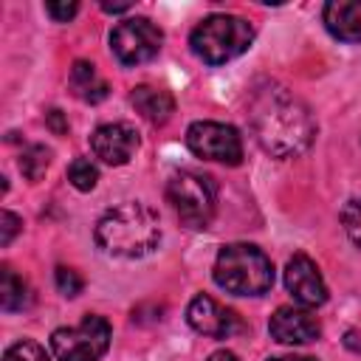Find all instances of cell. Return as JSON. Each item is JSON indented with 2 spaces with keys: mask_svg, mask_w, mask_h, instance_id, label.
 <instances>
[{
  "mask_svg": "<svg viewBox=\"0 0 361 361\" xmlns=\"http://www.w3.org/2000/svg\"><path fill=\"white\" fill-rule=\"evenodd\" d=\"M251 39L254 28L237 14H209L189 34L192 51L209 65H223L240 56L243 51H248Z\"/></svg>",
  "mask_w": 361,
  "mask_h": 361,
  "instance_id": "277c9868",
  "label": "cell"
},
{
  "mask_svg": "<svg viewBox=\"0 0 361 361\" xmlns=\"http://www.w3.org/2000/svg\"><path fill=\"white\" fill-rule=\"evenodd\" d=\"M90 149L99 161H104L110 166H121L138 149V133H135V127H130L124 121L102 124L90 135Z\"/></svg>",
  "mask_w": 361,
  "mask_h": 361,
  "instance_id": "9c48e42d",
  "label": "cell"
},
{
  "mask_svg": "<svg viewBox=\"0 0 361 361\" xmlns=\"http://www.w3.org/2000/svg\"><path fill=\"white\" fill-rule=\"evenodd\" d=\"M102 8H104V11H110V14H121V11H127V8H130V3H102Z\"/></svg>",
  "mask_w": 361,
  "mask_h": 361,
  "instance_id": "484cf974",
  "label": "cell"
},
{
  "mask_svg": "<svg viewBox=\"0 0 361 361\" xmlns=\"http://www.w3.org/2000/svg\"><path fill=\"white\" fill-rule=\"evenodd\" d=\"M268 361H316V358H310V355H274Z\"/></svg>",
  "mask_w": 361,
  "mask_h": 361,
  "instance_id": "4316f807",
  "label": "cell"
},
{
  "mask_svg": "<svg viewBox=\"0 0 361 361\" xmlns=\"http://www.w3.org/2000/svg\"><path fill=\"white\" fill-rule=\"evenodd\" d=\"M28 302H31V293H28L25 279L20 274H14V268L3 265L0 268V305H3V310H8V313L23 310V307H28Z\"/></svg>",
  "mask_w": 361,
  "mask_h": 361,
  "instance_id": "2e32d148",
  "label": "cell"
},
{
  "mask_svg": "<svg viewBox=\"0 0 361 361\" xmlns=\"http://www.w3.org/2000/svg\"><path fill=\"white\" fill-rule=\"evenodd\" d=\"M45 11H48L56 23H68V20L79 11V3H45Z\"/></svg>",
  "mask_w": 361,
  "mask_h": 361,
  "instance_id": "603a6c76",
  "label": "cell"
},
{
  "mask_svg": "<svg viewBox=\"0 0 361 361\" xmlns=\"http://www.w3.org/2000/svg\"><path fill=\"white\" fill-rule=\"evenodd\" d=\"M341 223H344V231L347 237L361 248V197H353L344 212H341Z\"/></svg>",
  "mask_w": 361,
  "mask_h": 361,
  "instance_id": "ffe728a7",
  "label": "cell"
},
{
  "mask_svg": "<svg viewBox=\"0 0 361 361\" xmlns=\"http://www.w3.org/2000/svg\"><path fill=\"white\" fill-rule=\"evenodd\" d=\"M110 347V324L102 316H85L76 327L51 333V353L56 361H99Z\"/></svg>",
  "mask_w": 361,
  "mask_h": 361,
  "instance_id": "8992f818",
  "label": "cell"
},
{
  "mask_svg": "<svg viewBox=\"0 0 361 361\" xmlns=\"http://www.w3.org/2000/svg\"><path fill=\"white\" fill-rule=\"evenodd\" d=\"M133 107L149 121V124H166L169 116L175 113V99L169 90H161V87H152V85H138L133 87V96H130Z\"/></svg>",
  "mask_w": 361,
  "mask_h": 361,
  "instance_id": "5bb4252c",
  "label": "cell"
},
{
  "mask_svg": "<svg viewBox=\"0 0 361 361\" xmlns=\"http://www.w3.org/2000/svg\"><path fill=\"white\" fill-rule=\"evenodd\" d=\"M48 164H51V152H48L42 144H31V147H25L23 155H20V172H23L28 180H39V178L45 175Z\"/></svg>",
  "mask_w": 361,
  "mask_h": 361,
  "instance_id": "e0dca14e",
  "label": "cell"
},
{
  "mask_svg": "<svg viewBox=\"0 0 361 361\" xmlns=\"http://www.w3.org/2000/svg\"><path fill=\"white\" fill-rule=\"evenodd\" d=\"M68 180L79 189V192H90L99 180V172L96 166L90 164V158H73L71 166H68Z\"/></svg>",
  "mask_w": 361,
  "mask_h": 361,
  "instance_id": "ac0fdd59",
  "label": "cell"
},
{
  "mask_svg": "<svg viewBox=\"0 0 361 361\" xmlns=\"http://www.w3.org/2000/svg\"><path fill=\"white\" fill-rule=\"evenodd\" d=\"M54 279H56L59 293H62V296H68V299L79 296V293H82V288H85V279H82L73 268H68V265H59V268H56V274H54Z\"/></svg>",
  "mask_w": 361,
  "mask_h": 361,
  "instance_id": "44dd1931",
  "label": "cell"
},
{
  "mask_svg": "<svg viewBox=\"0 0 361 361\" xmlns=\"http://www.w3.org/2000/svg\"><path fill=\"white\" fill-rule=\"evenodd\" d=\"M214 282L234 296H262L274 285V265L251 243L223 245L214 259Z\"/></svg>",
  "mask_w": 361,
  "mask_h": 361,
  "instance_id": "3957f363",
  "label": "cell"
},
{
  "mask_svg": "<svg viewBox=\"0 0 361 361\" xmlns=\"http://www.w3.org/2000/svg\"><path fill=\"white\" fill-rule=\"evenodd\" d=\"M48 121H51L54 133H65V130H68V124H62V113H59V110H51V113H48Z\"/></svg>",
  "mask_w": 361,
  "mask_h": 361,
  "instance_id": "cb8c5ba5",
  "label": "cell"
},
{
  "mask_svg": "<svg viewBox=\"0 0 361 361\" xmlns=\"http://www.w3.org/2000/svg\"><path fill=\"white\" fill-rule=\"evenodd\" d=\"M96 243L104 254L113 257H147L161 243L158 214L138 200H127L116 209H107L96 223Z\"/></svg>",
  "mask_w": 361,
  "mask_h": 361,
  "instance_id": "7a4b0ae2",
  "label": "cell"
},
{
  "mask_svg": "<svg viewBox=\"0 0 361 361\" xmlns=\"http://www.w3.org/2000/svg\"><path fill=\"white\" fill-rule=\"evenodd\" d=\"M248 118H251L257 144L274 158L302 155L316 135L310 110L293 93H288L282 85H274V82L251 93Z\"/></svg>",
  "mask_w": 361,
  "mask_h": 361,
  "instance_id": "6da1fadb",
  "label": "cell"
},
{
  "mask_svg": "<svg viewBox=\"0 0 361 361\" xmlns=\"http://www.w3.org/2000/svg\"><path fill=\"white\" fill-rule=\"evenodd\" d=\"M186 319L192 324V330L209 336V338H228L237 327H240V319L234 310H228L226 305H220L217 299L200 293L189 302L186 307Z\"/></svg>",
  "mask_w": 361,
  "mask_h": 361,
  "instance_id": "8fae6325",
  "label": "cell"
},
{
  "mask_svg": "<svg viewBox=\"0 0 361 361\" xmlns=\"http://www.w3.org/2000/svg\"><path fill=\"white\" fill-rule=\"evenodd\" d=\"M324 25L341 42L361 39V3L358 0H330L324 6Z\"/></svg>",
  "mask_w": 361,
  "mask_h": 361,
  "instance_id": "4fadbf2b",
  "label": "cell"
},
{
  "mask_svg": "<svg viewBox=\"0 0 361 361\" xmlns=\"http://www.w3.org/2000/svg\"><path fill=\"white\" fill-rule=\"evenodd\" d=\"M3 361H48V355H45V350L37 341L23 338V341H14L3 353Z\"/></svg>",
  "mask_w": 361,
  "mask_h": 361,
  "instance_id": "d6986e66",
  "label": "cell"
},
{
  "mask_svg": "<svg viewBox=\"0 0 361 361\" xmlns=\"http://www.w3.org/2000/svg\"><path fill=\"white\" fill-rule=\"evenodd\" d=\"M71 87H73V93L82 102H90V104H96V102H102L107 96V82L96 73V65H90L85 59L73 62V68H71Z\"/></svg>",
  "mask_w": 361,
  "mask_h": 361,
  "instance_id": "9a60e30c",
  "label": "cell"
},
{
  "mask_svg": "<svg viewBox=\"0 0 361 361\" xmlns=\"http://www.w3.org/2000/svg\"><path fill=\"white\" fill-rule=\"evenodd\" d=\"M285 288L305 307H316V305H324L327 302V285H324L316 262L310 257H305V254H296V257L288 259Z\"/></svg>",
  "mask_w": 361,
  "mask_h": 361,
  "instance_id": "30bf717a",
  "label": "cell"
},
{
  "mask_svg": "<svg viewBox=\"0 0 361 361\" xmlns=\"http://www.w3.org/2000/svg\"><path fill=\"white\" fill-rule=\"evenodd\" d=\"M206 361H240L234 353H228V350H217V353H212Z\"/></svg>",
  "mask_w": 361,
  "mask_h": 361,
  "instance_id": "d4e9b609",
  "label": "cell"
},
{
  "mask_svg": "<svg viewBox=\"0 0 361 361\" xmlns=\"http://www.w3.org/2000/svg\"><path fill=\"white\" fill-rule=\"evenodd\" d=\"M161 42H164L161 28L147 17H130L110 31V48L121 65L149 62L161 51Z\"/></svg>",
  "mask_w": 361,
  "mask_h": 361,
  "instance_id": "52a82bcc",
  "label": "cell"
},
{
  "mask_svg": "<svg viewBox=\"0 0 361 361\" xmlns=\"http://www.w3.org/2000/svg\"><path fill=\"white\" fill-rule=\"evenodd\" d=\"M20 226H23V223H20L17 214H11V212H3V214H0V245H3V248L14 240V234L20 231Z\"/></svg>",
  "mask_w": 361,
  "mask_h": 361,
  "instance_id": "7402d4cb",
  "label": "cell"
},
{
  "mask_svg": "<svg viewBox=\"0 0 361 361\" xmlns=\"http://www.w3.org/2000/svg\"><path fill=\"white\" fill-rule=\"evenodd\" d=\"M186 147L206 161L237 166L243 161V141L231 124L220 121H195L186 130Z\"/></svg>",
  "mask_w": 361,
  "mask_h": 361,
  "instance_id": "ba28073f",
  "label": "cell"
},
{
  "mask_svg": "<svg viewBox=\"0 0 361 361\" xmlns=\"http://www.w3.org/2000/svg\"><path fill=\"white\" fill-rule=\"evenodd\" d=\"M166 200L172 203V209H175V214L180 217L183 226L206 228L214 217L217 192H214V183H212L209 175L180 169L166 183Z\"/></svg>",
  "mask_w": 361,
  "mask_h": 361,
  "instance_id": "5b68a950",
  "label": "cell"
},
{
  "mask_svg": "<svg viewBox=\"0 0 361 361\" xmlns=\"http://www.w3.org/2000/svg\"><path fill=\"white\" fill-rule=\"evenodd\" d=\"M268 330L279 344H307V341L319 338L322 324L307 307L282 305V307L274 310V316L268 322Z\"/></svg>",
  "mask_w": 361,
  "mask_h": 361,
  "instance_id": "7c38bea8",
  "label": "cell"
}]
</instances>
